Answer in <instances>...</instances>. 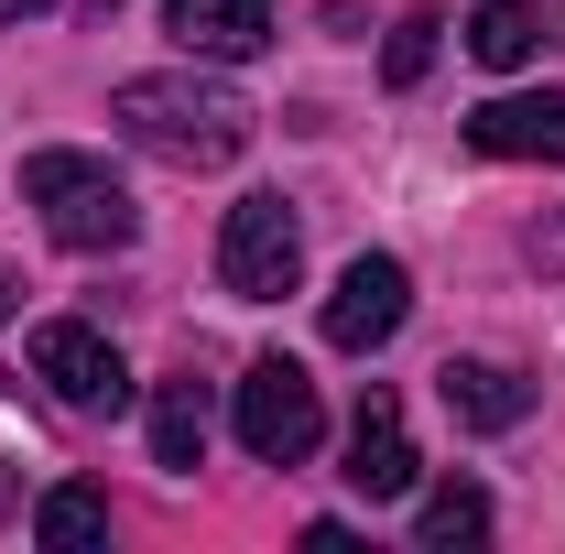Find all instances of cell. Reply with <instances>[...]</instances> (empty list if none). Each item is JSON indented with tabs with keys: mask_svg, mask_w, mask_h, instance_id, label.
<instances>
[{
	"mask_svg": "<svg viewBox=\"0 0 565 554\" xmlns=\"http://www.w3.org/2000/svg\"><path fill=\"white\" fill-rule=\"evenodd\" d=\"M109 120L152 152V163H174V174H217V163H239L250 152V131H262V109L228 87V76H131L120 98H109Z\"/></svg>",
	"mask_w": 565,
	"mask_h": 554,
	"instance_id": "6da1fadb",
	"label": "cell"
},
{
	"mask_svg": "<svg viewBox=\"0 0 565 554\" xmlns=\"http://www.w3.org/2000/svg\"><path fill=\"white\" fill-rule=\"evenodd\" d=\"M22 196L44 207V228H55L66 251H131V228H141L131 185H120L98 152H33V163H22Z\"/></svg>",
	"mask_w": 565,
	"mask_h": 554,
	"instance_id": "7a4b0ae2",
	"label": "cell"
},
{
	"mask_svg": "<svg viewBox=\"0 0 565 554\" xmlns=\"http://www.w3.org/2000/svg\"><path fill=\"white\" fill-rule=\"evenodd\" d=\"M239 446H250L262 468H305V457L327 446V403H316V381H305L294 359H250V370H239Z\"/></svg>",
	"mask_w": 565,
	"mask_h": 554,
	"instance_id": "3957f363",
	"label": "cell"
},
{
	"mask_svg": "<svg viewBox=\"0 0 565 554\" xmlns=\"http://www.w3.org/2000/svg\"><path fill=\"white\" fill-rule=\"evenodd\" d=\"M294 273H305V217L282 207V196H239L228 228H217V283L239 305H282Z\"/></svg>",
	"mask_w": 565,
	"mask_h": 554,
	"instance_id": "277c9868",
	"label": "cell"
},
{
	"mask_svg": "<svg viewBox=\"0 0 565 554\" xmlns=\"http://www.w3.org/2000/svg\"><path fill=\"white\" fill-rule=\"evenodd\" d=\"M33 381H44L66 414H120V403H131L120 348L98 338L87 316H44V327H33Z\"/></svg>",
	"mask_w": 565,
	"mask_h": 554,
	"instance_id": "5b68a950",
	"label": "cell"
},
{
	"mask_svg": "<svg viewBox=\"0 0 565 554\" xmlns=\"http://www.w3.org/2000/svg\"><path fill=\"white\" fill-rule=\"evenodd\" d=\"M403 316H414V273L392 251H359L349 273H338V294H327V348L370 359L381 338H403Z\"/></svg>",
	"mask_w": 565,
	"mask_h": 554,
	"instance_id": "8992f818",
	"label": "cell"
},
{
	"mask_svg": "<svg viewBox=\"0 0 565 554\" xmlns=\"http://www.w3.org/2000/svg\"><path fill=\"white\" fill-rule=\"evenodd\" d=\"M273 11L282 0H163V33L196 55V66H250L273 44Z\"/></svg>",
	"mask_w": 565,
	"mask_h": 554,
	"instance_id": "52a82bcc",
	"label": "cell"
},
{
	"mask_svg": "<svg viewBox=\"0 0 565 554\" xmlns=\"http://www.w3.org/2000/svg\"><path fill=\"white\" fill-rule=\"evenodd\" d=\"M468 141L490 163H565V87H533V98H490L468 109Z\"/></svg>",
	"mask_w": 565,
	"mask_h": 554,
	"instance_id": "ba28073f",
	"label": "cell"
},
{
	"mask_svg": "<svg viewBox=\"0 0 565 554\" xmlns=\"http://www.w3.org/2000/svg\"><path fill=\"white\" fill-rule=\"evenodd\" d=\"M414 479H424V468H414V424H403L392 392H370L359 424H349V489H359V500H403Z\"/></svg>",
	"mask_w": 565,
	"mask_h": 554,
	"instance_id": "9c48e42d",
	"label": "cell"
},
{
	"mask_svg": "<svg viewBox=\"0 0 565 554\" xmlns=\"http://www.w3.org/2000/svg\"><path fill=\"white\" fill-rule=\"evenodd\" d=\"M435 392H446V414L479 424V435H511V424L533 414V381H522V370H500V359H446V370H435Z\"/></svg>",
	"mask_w": 565,
	"mask_h": 554,
	"instance_id": "30bf717a",
	"label": "cell"
},
{
	"mask_svg": "<svg viewBox=\"0 0 565 554\" xmlns=\"http://www.w3.org/2000/svg\"><path fill=\"white\" fill-rule=\"evenodd\" d=\"M544 44H555V11H544V0H479V11H468V55L500 66V76L533 66Z\"/></svg>",
	"mask_w": 565,
	"mask_h": 554,
	"instance_id": "8fae6325",
	"label": "cell"
},
{
	"mask_svg": "<svg viewBox=\"0 0 565 554\" xmlns=\"http://www.w3.org/2000/svg\"><path fill=\"white\" fill-rule=\"evenodd\" d=\"M196 457H207V381L174 370L152 392V468H196Z\"/></svg>",
	"mask_w": 565,
	"mask_h": 554,
	"instance_id": "7c38bea8",
	"label": "cell"
},
{
	"mask_svg": "<svg viewBox=\"0 0 565 554\" xmlns=\"http://www.w3.org/2000/svg\"><path fill=\"white\" fill-rule=\"evenodd\" d=\"M98 533H109V500H98L87 479H66V489H44V500H33V544L76 554V544H98Z\"/></svg>",
	"mask_w": 565,
	"mask_h": 554,
	"instance_id": "4fadbf2b",
	"label": "cell"
},
{
	"mask_svg": "<svg viewBox=\"0 0 565 554\" xmlns=\"http://www.w3.org/2000/svg\"><path fill=\"white\" fill-rule=\"evenodd\" d=\"M414 533H424L435 554H446V544H479V533H490V489H479V479H446V489H424Z\"/></svg>",
	"mask_w": 565,
	"mask_h": 554,
	"instance_id": "5bb4252c",
	"label": "cell"
},
{
	"mask_svg": "<svg viewBox=\"0 0 565 554\" xmlns=\"http://www.w3.org/2000/svg\"><path fill=\"white\" fill-rule=\"evenodd\" d=\"M435 33H446V11H403V22H392V44H381V76H392V87H424Z\"/></svg>",
	"mask_w": 565,
	"mask_h": 554,
	"instance_id": "9a60e30c",
	"label": "cell"
},
{
	"mask_svg": "<svg viewBox=\"0 0 565 554\" xmlns=\"http://www.w3.org/2000/svg\"><path fill=\"white\" fill-rule=\"evenodd\" d=\"M533 262H544V273H565V217H544V228H533Z\"/></svg>",
	"mask_w": 565,
	"mask_h": 554,
	"instance_id": "2e32d148",
	"label": "cell"
},
{
	"mask_svg": "<svg viewBox=\"0 0 565 554\" xmlns=\"http://www.w3.org/2000/svg\"><path fill=\"white\" fill-rule=\"evenodd\" d=\"M11 500H22V468H11V457H0V522H11Z\"/></svg>",
	"mask_w": 565,
	"mask_h": 554,
	"instance_id": "e0dca14e",
	"label": "cell"
},
{
	"mask_svg": "<svg viewBox=\"0 0 565 554\" xmlns=\"http://www.w3.org/2000/svg\"><path fill=\"white\" fill-rule=\"evenodd\" d=\"M33 11H55V0H0V22H33Z\"/></svg>",
	"mask_w": 565,
	"mask_h": 554,
	"instance_id": "ac0fdd59",
	"label": "cell"
},
{
	"mask_svg": "<svg viewBox=\"0 0 565 554\" xmlns=\"http://www.w3.org/2000/svg\"><path fill=\"white\" fill-rule=\"evenodd\" d=\"M0 316H22V273H0Z\"/></svg>",
	"mask_w": 565,
	"mask_h": 554,
	"instance_id": "d6986e66",
	"label": "cell"
}]
</instances>
